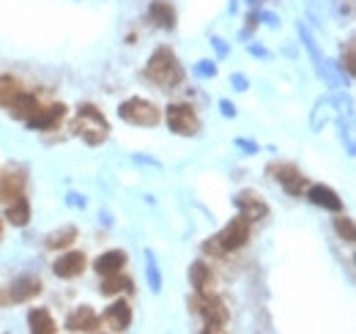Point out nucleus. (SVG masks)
Listing matches in <instances>:
<instances>
[{"instance_id": "8", "label": "nucleus", "mask_w": 356, "mask_h": 334, "mask_svg": "<svg viewBox=\"0 0 356 334\" xmlns=\"http://www.w3.org/2000/svg\"><path fill=\"white\" fill-rule=\"evenodd\" d=\"M236 208H238V214L244 217V219H250V222H255V219H263L266 217V203L261 200V195L258 192H250V189H244L238 197H236Z\"/></svg>"}, {"instance_id": "23", "label": "nucleus", "mask_w": 356, "mask_h": 334, "mask_svg": "<svg viewBox=\"0 0 356 334\" xmlns=\"http://www.w3.org/2000/svg\"><path fill=\"white\" fill-rule=\"evenodd\" d=\"M74 239H77V230H74V228H61L58 233L47 236V247H50V250H58V247H69Z\"/></svg>"}, {"instance_id": "4", "label": "nucleus", "mask_w": 356, "mask_h": 334, "mask_svg": "<svg viewBox=\"0 0 356 334\" xmlns=\"http://www.w3.org/2000/svg\"><path fill=\"white\" fill-rule=\"evenodd\" d=\"M118 115L135 126H153L159 124V110L145 99H129L118 107Z\"/></svg>"}, {"instance_id": "5", "label": "nucleus", "mask_w": 356, "mask_h": 334, "mask_svg": "<svg viewBox=\"0 0 356 334\" xmlns=\"http://www.w3.org/2000/svg\"><path fill=\"white\" fill-rule=\"evenodd\" d=\"M192 310H195L209 326H222V324L227 321V307H225V302H222L219 296H214V293H198V296L192 299Z\"/></svg>"}, {"instance_id": "21", "label": "nucleus", "mask_w": 356, "mask_h": 334, "mask_svg": "<svg viewBox=\"0 0 356 334\" xmlns=\"http://www.w3.org/2000/svg\"><path fill=\"white\" fill-rule=\"evenodd\" d=\"M151 19H153L159 28H173V25H176V11H173L170 3L156 0V3H151Z\"/></svg>"}, {"instance_id": "6", "label": "nucleus", "mask_w": 356, "mask_h": 334, "mask_svg": "<svg viewBox=\"0 0 356 334\" xmlns=\"http://www.w3.org/2000/svg\"><path fill=\"white\" fill-rule=\"evenodd\" d=\"M167 126H170L176 135L192 137V135H198L200 121H198V115H195L192 107H187V104H170V107H167Z\"/></svg>"}, {"instance_id": "10", "label": "nucleus", "mask_w": 356, "mask_h": 334, "mask_svg": "<svg viewBox=\"0 0 356 334\" xmlns=\"http://www.w3.org/2000/svg\"><path fill=\"white\" fill-rule=\"evenodd\" d=\"M272 173H277V181L283 184L288 195H301V189L307 186L304 175L293 165H277V167H272Z\"/></svg>"}, {"instance_id": "12", "label": "nucleus", "mask_w": 356, "mask_h": 334, "mask_svg": "<svg viewBox=\"0 0 356 334\" xmlns=\"http://www.w3.org/2000/svg\"><path fill=\"white\" fill-rule=\"evenodd\" d=\"M82 268H85V255H82V252H66V255L58 257V263L53 266V271H55L58 277H64V279H71V277L82 274Z\"/></svg>"}, {"instance_id": "13", "label": "nucleus", "mask_w": 356, "mask_h": 334, "mask_svg": "<svg viewBox=\"0 0 356 334\" xmlns=\"http://www.w3.org/2000/svg\"><path fill=\"white\" fill-rule=\"evenodd\" d=\"M189 282L195 285L198 293H212V288H214L212 266L203 263V260H195V263L189 266Z\"/></svg>"}, {"instance_id": "17", "label": "nucleus", "mask_w": 356, "mask_h": 334, "mask_svg": "<svg viewBox=\"0 0 356 334\" xmlns=\"http://www.w3.org/2000/svg\"><path fill=\"white\" fill-rule=\"evenodd\" d=\"M310 203H315V206H321V208H326V211H340L343 208V200L337 197V192L335 189H329V186H310Z\"/></svg>"}, {"instance_id": "7", "label": "nucleus", "mask_w": 356, "mask_h": 334, "mask_svg": "<svg viewBox=\"0 0 356 334\" xmlns=\"http://www.w3.org/2000/svg\"><path fill=\"white\" fill-rule=\"evenodd\" d=\"M41 293V279L39 277H19L14 279L3 293H0V302H11V304H22V302H30L33 296Z\"/></svg>"}, {"instance_id": "16", "label": "nucleus", "mask_w": 356, "mask_h": 334, "mask_svg": "<svg viewBox=\"0 0 356 334\" xmlns=\"http://www.w3.org/2000/svg\"><path fill=\"white\" fill-rule=\"evenodd\" d=\"M96 271L102 274V277H110V274H118L124 266H127V252L121 250H113V252H104V255H99L96 257Z\"/></svg>"}, {"instance_id": "18", "label": "nucleus", "mask_w": 356, "mask_h": 334, "mask_svg": "<svg viewBox=\"0 0 356 334\" xmlns=\"http://www.w3.org/2000/svg\"><path fill=\"white\" fill-rule=\"evenodd\" d=\"M22 186H25V175L22 173H14L8 170L3 178H0V200H17L22 195Z\"/></svg>"}, {"instance_id": "20", "label": "nucleus", "mask_w": 356, "mask_h": 334, "mask_svg": "<svg viewBox=\"0 0 356 334\" xmlns=\"http://www.w3.org/2000/svg\"><path fill=\"white\" fill-rule=\"evenodd\" d=\"M6 219H8L11 225H17V228H25L28 219H30V203L19 195L17 200H11V206H8V211H6Z\"/></svg>"}, {"instance_id": "1", "label": "nucleus", "mask_w": 356, "mask_h": 334, "mask_svg": "<svg viewBox=\"0 0 356 334\" xmlns=\"http://www.w3.org/2000/svg\"><path fill=\"white\" fill-rule=\"evenodd\" d=\"M145 75H148V80H153L162 88H173V85H178L184 80V69H181L178 58L165 47L151 55V61L145 66Z\"/></svg>"}, {"instance_id": "28", "label": "nucleus", "mask_w": 356, "mask_h": 334, "mask_svg": "<svg viewBox=\"0 0 356 334\" xmlns=\"http://www.w3.org/2000/svg\"><path fill=\"white\" fill-rule=\"evenodd\" d=\"M233 83L238 85V90H244V88H247V80H244V77H233Z\"/></svg>"}, {"instance_id": "3", "label": "nucleus", "mask_w": 356, "mask_h": 334, "mask_svg": "<svg viewBox=\"0 0 356 334\" xmlns=\"http://www.w3.org/2000/svg\"><path fill=\"white\" fill-rule=\"evenodd\" d=\"M214 242H216V247L222 252L241 250V247L250 242V219H244V217L238 214L233 222H227V225L222 228L219 236H214Z\"/></svg>"}, {"instance_id": "25", "label": "nucleus", "mask_w": 356, "mask_h": 334, "mask_svg": "<svg viewBox=\"0 0 356 334\" xmlns=\"http://www.w3.org/2000/svg\"><path fill=\"white\" fill-rule=\"evenodd\" d=\"M335 230L343 236V242H348V244L354 242V222L348 217H337L335 219Z\"/></svg>"}, {"instance_id": "9", "label": "nucleus", "mask_w": 356, "mask_h": 334, "mask_svg": "<svg viewBox=\"0 0 356 334\" xmlns=\"http://www.w3.org/2000/svg\"><path fill=\"white\" fill-rule=\"evenodd\" d=\"M96 326H99V315H96L88 304L77 307L69 318H66V329H69V332H93Z\"/></svg>"}, {"instance_id": "15", "label": "nucleus", "mask_w": 356, "mask_h": 334, "mask_svg": "<svg viewBox=\"0 0 356 334\" xmlns=\"http://www.w3.org/2000/svg\"><path fill=\"white\" fill-rule=\"evenodd\" d=\"M104 321H107L115 332H124V329H129V324H132V307H129L127 302H115V304L107 307Z\"/></svg>"}, {"instance_id": "27", "label": "nucleus", "mask_w": 356, "mask_h": 334, "mask_svg": "<svg viewBox=\"0 0 356 334\" xmlns=\"http://www.w3.org/2000/svg\"><path fill=\"white\" fill-rule=\"evenodd\" d=\"M222 112H225V115H233V112H236V110H233V107H230V104H227V101H222Z\"/></svg>"}, {"instance_id": "26", "label": "nucleus", "mask_w": 356, "mask_h": 334, "mask_svg": "<svg viewBox=\"0 0 356 334\" xmlns=\"http://www.w3.org/2000/svg\"><path fill=\"white\" fill-rule=\"evenodd\" d=\"M148 279H151V291H159L162 288V279H159V271H156V263H153V255L148 252Z\"/></svg>"}, {"instance_id": "2", "label": "nucleus", "mask_w": 356, "mask_h": 334, "mask_svg": "<svg viewBox=\"0 0 356 334\" xmlns=\"http://www.w3.org/2000/svg\"><path fill=\"white\" fill-rule=\"evenodd\" d=\"M77 132H79V137H82L88 146H99V143L107 140L110 126H107L104 115H102L96 107L82 104L79 112H77Z\"/></svg>"}, {"instance_id": "11", "label": "nucleus", "mask_w": 356, "mask_h": 334, "mask_svg": "<svg viewBox=\"0 0 356 334\" xmlns=\"http://www.w3.org/2000/svg\"><path fill=\"white\" fill-rule=\"evenodd\" d=\"M64 112H66V107H64V104H53V107H47V110H39L33 118H28V126H30V129H36V132H41V129H53L55 124H61Z\"/></svg>"}, {"instance_id": "22", "label": "nucleus", "mask_w": 356, "mask_h": 334, "mask_svg": "<svg viewBox=\"0 0 356 334\" xmlns=\"http://www.w3.org/2000/svg\"><path fill=\"white\" fill-rule=\"evenodd\" d=\"M129 279L127 277H118V274H110V277H104V282L99 285V291L104 293V296H113V293H124V291H129Z\"/></svg>"}, {"instance_id": "29", "label": "nucleus", "mask_w": 356, "mask_h": 334, "mask_svg": "<svg viewBox=\"0 0 356 334\" xmlns=\"http://www.w3.org/2000/svg\"><path fill=\"white\" fill-rule=\"evenodd\" d=\"M203 334H225V332H222L219 326H209V329H206V332H203Z\"/></svg>"}, {"instance_id": "24", "label": "nucleus", "mask_w": 356, "mask_h": 334, "mask_svg": "<svg viewBox=\"0 0 356 334\" xmlns=\"http://www.w3.org/2000/svg\"><path fill=\"white\" fill-rule=\"evenodd\" d=\"M19 93V83L14 77H3L0 80V104H11V99Z\"/></svg>"}, {"instance_id": "19", "label": "nucleus", "mask_w": 356, "mask_h": 334, "mask_svg": "<svg viewBox=\"0 0 356 334\" xmlns=\"http://www.w3.org/2000/svg\"><path fill=\"white\" fill-rule=\"evenodd\" d=\"M28 324H30V334H55V321H53L50 310H44V307L30 310Z\"/></svg>"}, {"instance_id": "14", "label": "nucleus", "mask_w": 356, "mask_h": 334, "mask_svg": "<svg viewBox=\"0 0 356 334\" xmlns=\"http://www.w3.org/2000/svg\"><path fill=\"white\" fill-rule=\"evenodd\" d=\"M8 107H11V115H14V118H22V121L33 118V115L41 110V107H39V99H36V96H30V93H22V90L11 99V104H8Z\"/></svg>"}]
</instances>
